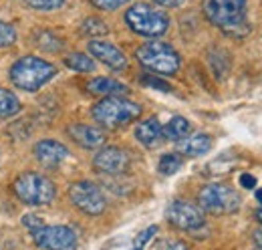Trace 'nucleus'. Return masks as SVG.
Listing matches in <instances>:
<instances>
[{
	"instance_id": "9b49d317",
	"label": "nucleus",
	"mask_w": 262,
	"mask_h": 250,
	"mask_svg": "<svg viewBox=\"0 0 262 250\" xmlns=\"http://www.w3.org/2000/svg\"><path fill=\"white\" fill-rule=\"evenodd\" d=\"M93 168L107 176H121L129 170V154L117 145H107L93 157Z\"/></svg>"
},
{
	"instance_id": "a211bd4d",
	"label": "nucleus",
	"mask_w": 262,
	"mask_h": 250,
	"mask_svg": "<svg viewBox=\"0 0 262 250\" xmlns=\"http://www.w3.org/2000/svg\"><path fill=\"white\" fill-rule=\"evenodd\" d=\"M164 129V137L165 139H171V141H180V139H184V137H188L190 135V131H192V125L190 121L186 119V117H182V115H176V117H171L167 123L162 127Z\"/></svg>"
},
{
	"instance_id": "7c9ffc66",
	"label": "nucleus",
	"mask_w": 262,
	"mask_h": 250,
	"mask_svg": "<svg viewBox=\"0 0 262 250\" xmlns=\"http://www.w3.org/2000/svg\"><path fill=\"white\" fill-rule=\"evenodd\" d=\"M240 186L246 187V190H252V187L256 186V178L250 176V174H242L240 176Z\"/></svg>"
},
{
	"instance_id": "5701e85b",
	"label": "nucleus",
	"mask_w": 262,
	"mask_h": 250,
	"mask_svg": "<svg viewBox=\"0 0 262 250\" xmlns=\"http://www.w3.org/2000/svg\"><path fill=\"white\" fill-rule=\"evenodd\" d=\"M81 31L85 32L87 36H103V34L109 32V29H107L105 20H101V18H97V16H89V18L83 20Z\"/></svg>"
},
{
	"instance_id": "6e6552de",
	"label": "nucleus",
	"mask_w": 262,
	"mask_h": 250,
	"mask_svg": "<svg viewBox=\"0 0 262 250\" xmlns=\"http://www.w3.org/2000/svg\"><path fill=\"white\" fill-rule=\"evenodd\" d=\"M69 200L87 216H99L105 210V196L93 182H75L69 187Z\"/></svg>"
},
{
	"instance_id": "393cba45",
	"label": "nucleus",
	"mask_w": 262,
	"mask_h": 250,
	"mask_svg": "<svg viewBox=\"0 0 262 250\" xmlns=\"http://www.w3.org/2000/svg\"><path fill=\"white\" fill-rule=\"evenodd\" d=\"M16 40V31L10 23L0 20V47H10Z\"/></svg>"
},
{
	"instance_id": "f8f14e48",
	"label": "nucleus",
	"mask_w": 262,
	"mask_h": 250,
	"mask_svg": "<svg viewBox=\"0 0 262 250\" xmlns=\"http://www.w3.org/2000/svg\"><path fill=\"white\" fill-rule=\"evenodd\" d=\"M89 53L101 61L103 65H107L113 71H123L127 69V57L123 55L121 49H117L113 43L107 40H91L89 43Z\"/></svg>"
},
{
	"instance_id": "1a4fd4ad",
	"label": "nucleus",
	"mask_w": 262,
	"mask_h": 250,
	"mask_svg": "<svg viewBox=\"0 0 262 250\" xmlns=\"http://www.w3.org/2000/svg\"><path fill=\"white\" fill-rule=\"evenodd\" d=\"M34 244L40 250H77V234L73 228L57 224V226H42L33 232Z\"/></svg>"
},
{
	"instance_id": "cd10ccee",
	"label": "nucleus",
	"mask_w": 262,
	"mask_h": 250,
	"mask_svg": "<svg viewBox=\"0 0 262 250\" xmlns=\"http://www.w3.org/2000/svg\"><path fill=\"white\" fill-rule=\"evenodd\" d=\"M156 250H190V246L184 240H176V238H164L156 244Z\"/></svg>"
},
{
	"instance_id": "4be33fe9",
	"label": "nucleus",
	"mask_w": 262,
	"mask_h": 250,
	"mask_svg": "<svg viewBox=\"0 0 262 250\" xmlns=\"http://www.w3.org/2000/svg\"><path fill=\"white\" fill-rule=\"evenodd\" d=\"M182 165H184L182 154H165V156H162L160 163H158V170L164 176H173Z\"/></svg>"
},
{
	"instance_id": "f3484780",
	"label": "nucleus",
	"mask_w": 262,
	"mask_h": 250,
	"mask_svg": "<svg viewBox=\"0 0 262 250\" xmlns=\"http://www.w3.org/2000/svg\"><path fill=\"white\" fill-rule=\"evenodd\" d=\"M87 89H89L91 93L103 95V97H121V95H125L129 91L123 83H119V81H115V79H109V77L91 79V81L87 83Z\"/></svg>"
},
{
	"instance_id": "72a5a7b5",
	"label": "nucleus",
	"mask_w": 262,
	"mask_h": 250,
	"mask_svg": "<svg viewBox=\"0 0 262 250\" xmlns=\"http://www.w3.org/2000/svg\"><path fill=\"white\" fill-rule=\"evenodd\" d=\"M256 220L262 224V208H260V210H256Z\"/></svg>"
},
{
	"instance_id": "9d476101",
	"label": "nucleus",
	"mask_w": 262,
	"mask_h": 250,
	"mask_svg": "<svg viewBox=\"0 0 262 250\" xmlns=\"http://www.w3.org/2000/svg\"><path fill=\"white\" fill-rule=\"evenodd\" d=\"M165 218L171 226L180 230H188V232H196L206 224L202 208H198L196 204H190L186 200H173L165 210Z\"/></svg>"
},
{
	"instance_id": "423d86ee",
	"label": "nucleus",
	"mask_w": 262,
	"mask_h": 250,
	"mask_svg": "<svg viewBox=\"0 0 262 250\" xmlns=\"http://www.w3.org/2000/svg\"><path fill=\"white\" fill-rule=\"evenodd\" d=\"M125 23L135 34L141 36H162L167 27H169V18L164 10L154 8L145 2H137L125 12Z\"/></svg>"
},
{
	"instance_id": "0eeeda50",
	"label": "nucleus",
	"mask_w": 262,
	"mask_h": 250,
	"mask_svg": "<svg viewBox=\"0 0 262 250\" xmlns=\"http://www.w3.org/2000/svg\"><path fill=\"white\" fill-rule=\"evenodd\" d=\"M200 208L208 214L222 216V214H232L240 208L242 200L234 187L224 186V184H208L200 190L198 194Z\"/></svg>"
},
{
	"instance_id": "f257e3e1",
	"label": "nucleus",
	"mask_w": 262,
	"mask_h": 250,
	"mask_svg": "<svg viewBox=\"0 0 262 250\" xmlns=\"http://www.w3.org/2000/svg\"><path fill=\"white\" fill-rule=\"evenodd\" d=\"M206 18L228 36H244L250 27L246 20V0H204Z\"/></svg>"
},
{
	"instance_id": "aec40b11",
	"label": "nucleus",
	"mask_w": 262,
	"mask_h": 250,
	"mask_svg": "<svg viewBox=\"0 0 262 250\" xmlns=\"http://www.w3.org/2000/svg\"><path fill=\"white\" fill-rule=\"evenodd\" d=\"M34 45H36L38 49H42V51H49V53H57V51L63 49V40H61L57 34H53V32H49V31L36 32V34H34Z\"/></svg>"
},
{
	"instance_id": "7ed1b4c3",
	"label": "nucleus",
	"mask_w": 262,
	"mask_h": 250,
	"mask_svg": "<svg viewBox=\"0 0 262 250\" xmlns=\"http://www.w3.org/2000/svg\"><path fill=\"white\" fill-rule=\"evenodd\" d=\"M93 119L107 129L123 127L141 115V105L123 97H103L93 107Z\"/></svg>"
},
{
	"instance_id": "c85d7f7f",
	"label": "nucleus",
	"mask_w": 262,
	"mask_h": 250,
	"mask_svg": "<svg viewBox=\"0 0 262 250\" xmlns=\"http://www.w3.org/2000/svg\"><path fill=\"white\" fill-rule=\"evenodd\" d=\"M127 2L129 0H91V4L99 10H117Z\"/></svg>"
},
{
	"instance_id": "2f4dec72",
	"label": "nucleus",
	"mask_w": 262,
	"mask_h": 250,
	"mask_svg": "<svg viewBox=\"0 0 262 250\" xmlns=\"http://www.w3.org/2000/svg\"><path fill=\"white\" fill-rule=\"evenodd\" d=\"M158 6H164V8H178V6H182L186 0H154Z\"/></svg>"
},
{
	"instance_id": "f704fd0d",
	"label": "nucleus",
	"mask_w": 262,
	"mask_h": 250,
	"mask_svg": "<svg viewBox=\"0 0 262 250\" xmlns=\"http://www.w3.org/2000/svg\"><path fill=\"white\" fill-rule=\"evenodd\" d=\"M256 200L262 204V190H256Z\"/></svg>"
},
{
	"instance_id": "6ab92c4d",
	"label": "nucleus",
	"mask_w": 262,
	"mask_h": 250,
	"mask_svg": "<svg viewBox=\"0 0 262 250\" xmlns=\"http://www.w3.org/2000/svg\"><path fill=\"white\" fill-rule=\"evenodd\" d=\"M18 111H20V101H18V97L12 93V91L0 87V119L14 117Z\"/></svg>"
},
{
	"instance_id": "f03ea898",
	"label": "nucleus",
	"mask_w": 262,
	"mask_h": 250,
	"mask_svg": "<svg viewBox=\"0 0 262 250\" xmlns=\"http://www.w3.org/2000/svg\"><path fill=\"white\" fill-rule=\"evenodd\" d=\"M57 75L55 65L40 57H23L12 65L10 69V81L23 89V91H38L42 85H47Z\"/></svg>"
},
{
	"instance_id": "b1692460",
	"label": "nucleus",
	"mask_w": 262,
	"mask_h": 250,
	"mask_svg": "<svg viewBox=\"0 0 262 250\" xmlns=\"http://www.w3.org/2000/svg\"><path fill=\"white\" fill-rule=\"evenodd\" d=\"M33 10H42V12H49V10H57L65 4V0H25Z\"/></svg>"
},
{
	"instance_id": "c9c22d12",
	"label": "nucleus",
	"mask_w": 262,
	"mask_h": 250,
	"mask_svg": "<svg viewBox=\"0 0 262 250\" xmlns=\"http://www.w3.org/2000/svg\"><path fill=\"white\" fill-rule=\"evenodd\" d=\"M131 250H137V248H131Z\"/></svg>"
},
{
	"instance_id": "39448f33",
	"label": "nucleus",
	"mask_w": 262,
	"mask_h": 250,
	"mask_svg": "<svg viewBox=\"0 0 262 250\" xmlns=\"http://www.w3.org/2000/svg\"><path fill=\"white\" fill-rule=\"evenodd\" d=\"M12 190L16 194V198L23 202V204H29V206H47L55 200V184L38 174V172H25L20 174L14 184H12Z\"/></svg>"
},
{
	"instance_id": "a878e982",
	"label": "nucleus",
	"mask_w": 262,
	"mask_h": 250,
	"mask_svg": "<svg viewBox=\"0 0 262 250\" xmlns=\"http://www.w3.org/2000/svg\"><path fill=\"white\" fill-rule=\"evenodd\" d=\"M141 83L145 85V87H151V89H158V91H171V85L169 83H165L164 79H160V77H156V75H143L141 77Z\"/></svg>"
},
{
	"instance_id": "4468645a",
	"label": "nucleus",
	"mask_w": 262,
	"mask_h": 250,
	"mask_svg": "<svg viewBox=\"0 0 262 250\" xmlns=\"http://www.w3.org/2000/svg\"><path fill=\"white\" fill-rule=\"evenodd\" d=\"M67 133L69 137L79 143L81 148L85 150H97L105 143V133L95 127V125H85V123H75L67 127Z\"/></svg>"
},
{
	"instance_id": "20e7f679",
	"label": "nucleus",
	"mask_w": 262,
	"mask_h": 250,
	"mask_svg": "<svg viewBox=\"0 0 262 250\" xmlns=\"http://www.w3.org/2000/svg\"><path fill=\"white\" fill-rule=\"evenodd\" d=\"M135 57L147 71H151L156 75H176L182 65L178 51L171 45L162 43V40H149V43L141 45L135 51Z\"/></svg>"
},
{
	"instance_id": "c756f323",
	"label": "nucleus",
	"mask_w": 262,
	"mask_h": 250,
	"mask_svg": "<svg viewBox=\"0 0 262 250\" xmlns=\"http://www.w3.org/2000/svg\"><path fill=\"white\" fill-rule=\"evenodd\" d=\"M23 224L29 228V232H31V234L36 232V230H40V228L45 226L42 218H40V216H34V214H27V216H23Z\"/></svg>"
},
{
	"instance_id": "dca6fc26",
	"label": "nucleus",
	"mask_w": 262,
	"mask_h": 250,
	"mask_svg": "<svg viewBox=\"0 0 262 250\" xmlns=\"http://www.w3.org/2000/svg\"><path fill=\"white\" fill-rule=\"evenodd\" d=\"M212 148V137L208 133H196V135H188L184 139L178 141V150L182 156L200 157L208 154Z\"/></svg>"
},
{
	"instance_id": "412c9836",
	"label": "nucleus",
	"mask_w": 262,
	"mask_h": 250,
	"mask_svg": "<svg viewBox=\"0 0 262 250\" xmlns=\"http://www.w3.org/2000/svg\"><path fill=\"white\" fill-rule=\"evenodd\" d=\"M65 65L69 69L77 71V73H89V71H95V61L83 53H73L65 57Z\"/></svg>"
},
{
	"instance_id": "2eb2a0df",
	"label": "nucleus",
	"mask_w": 262,
	"mask_h": 250,
	"mask_svg": "<svg viewBox=\"0 0 262 250\" xmlns=\"http://www.w3.org/2000/svg\"><path fill=\"white\" fill-rule=\"evenodd\" d=\"M135 137L139 143H143L145 148H158L164 139V129L156 117L143 119L135 127Z\"/></svg>"
},
{
	"instance_id": "bb28decb",
	"label": "nucleus",
	"mask_w": 262,
	"mask_h": 250,
	"mask_svg": "<svg viewBox=\"0 0 262 250\" xmlns=\"http://www.w3.org/2000/svg\"><path fill=\"white\" fill-rule=\"evenodd\" d=\"M156 232H158V226H149V228H145L143 232H139V234L135 236V240H133V248L141 250L154 236H156Z\"/></svg>"
},
{
	"instance_id": "473e14b6",
	"label": "nucleus",
	"mask_w": 262,
	"mask_h": 250,
	"mask_svg": "<svg viewBox=\"0 0 262 250\" xmlns=\"http://www.w3.org/2000/svg\"><path fill=\"white\" fill-rule=\"evenodd\" d=\"M252 244H254V250H262V228L252 232Z\"/></svg>"
},
{
	"instance_id": "ddd939ff",
	"label": "nucleus",
	"mask_w": 262,
	"mask_h": 250,
	"mask_svg": "<svg viewBox=\"0 0 262 250\" xmlns=\"http://www.w3.org/2000/svg\"><path fill=\"white\" fill-rule=\"evenodd\" d=\"M34 159L47 168H57L69 157V150L61 141H55V139H42L38 143H34L33 148Z\"/></svg>"
}]
</instances>
